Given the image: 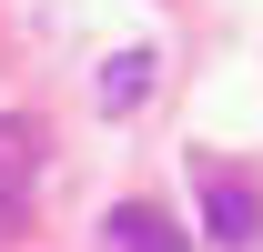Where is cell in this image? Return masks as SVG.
Here are the masks:
<instances>
[{"instance_id": "1", "label": "cell", "mask_w": 263, "mask_h": 252, "mask_svg": "<svg viewBox=\"0 0 263 252\" xmlns=\"http://www.w3.org/2000/svg\"><path fill=\"white\" fill-rule=\"evenodd\" d=\"M193 192H202V222H213V242H223V252H243V242L263 232V192L233 182L223 161H193Z\"/></svg>"}, {"instance_id": "2", "label": "cell", "mask_w": 263, "mask_h": 252, "mask_svg": "<svg viewBox=\"0 0 263 252\" xmlns=\"http://www.w3.org/2000/svg\"><path fill=\"white\" fill-rule=\"evenodd\" d=\"M101 242H111V252H193L182 232H172V212H162V202H111Z\"/></svg>"}, {"instance_id": "3", "label": "cell", "mask_w": 263, "mask_h": 252, "mask_svg": "<svg viewBox=\"0 0 263 252\" xmlns=\"http://www.w3.org/2000/svg\"><path fill=\"white\" fill-rule=\"evenodd\" d=\"M41 182V131L21 121V111H0V212H21Z\"/></svg>"}, {"instance_id": "4", "label": "cell", "mask_w": 263, "mask_h": 252, "mask_svg": "<svg viewBox=\"0 0 263 252\" xmlns=\"http://www.w3.org/2000/svg\"><path fill=\"white\" fill-rule=\"evenodd\" d=\"M152 71H162L152 51H122V61H101V111H132V101L152 91Z\"/></svg>"}]
</instances>
